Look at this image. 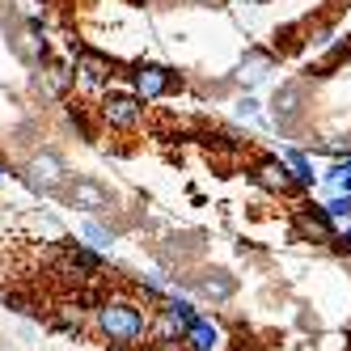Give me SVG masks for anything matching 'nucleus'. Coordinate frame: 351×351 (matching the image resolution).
Returning a JSON list of instances; mask_svg holds the SVG:
<instances>
[{
	"mask_svg": "<svg viewBox=\"0 0 351 351\" xmlns=\"http://www.w3.org/2000/svg\"><path fill=\"white\" fill-rule=\"evenodd\" d=\"M93 326L110 347H132L140 339H148V326H153V313H148L140 300L132 296H106L102 305L93 309Z\"/></svg>",
	"mask_w": 351,
	"mask_h": 351,
	"instance_id": "nucleus-1",
	"label": "nucleus"
},
{
	"mask_svg": "<svg viewBox=\"0 0 351 351\" xmlns=\"http://www.w3.org/2000/svg\"><path fill=\"white\" fill-rule=\"evenodd\" d=\"M128 89L140 97V102H161L173 89H182V77L173 68L157 64V60H136L128 68Z\"/></svg>",
	"mask_w": 351,
	"mask_h": 351,
	"instance_id": "nucleus-2",
	"label": "nucleus"
},
{
	"mask_svg": "<svg viewBox=\"0 0 351 351\" xmlns=\"http://www.w3.org/2000/svg\"><path fill=\"white\" fill-rule=\"evenodd\" d=\"M97 119H102L110 132H136L140 123H144V102L132 89H102Z\"/></svg>",
	"mask_w": 351,
	"mask_h": 351,
	"instance_id": "nucleus-3",
	"label": "nucleus"
},
{
	"mask_svg": "<svg viewBox=\"0 0 351 351\" xmlns=\"http://www.w3.org/2000/svg\"><path fill=\"white\" fill-rule=\"evenodd\" d=\"M26 182H30L34 191H43V195H56V191H64V186L72 182V173H68V165H64L56 153H38V157L26 165Z\"/></svg>",
	"mask_w": 351,
	"mask_h": 351,
	"instance_id": "nucleus-4",
	"label": "nucleus"
},
{
	"mask_svg": "<svg viewBox=\"0 0 351 351\" xmlns=\"http://www.w3.org/2000/svg\"><path fill=\"white\" fill-rule=\"evenodd\" d=\"M250 178H254V186L267 191V195H292V191H296L292 165H288L284 157H263L254 169H250Z\"/></svg>",
	"mask_w": 351,
	"mask_h": 351,
	"instance_id": "nucleus-5",
	"label": "nucleus"
},
{
	"mask_svg": "<svg viewBox=\"0 0 351 351\" xmlns=\"http://www.w3.org/2000/svg\"><path fill=\"white\" fill-rule=\"evenodd\" d=\"M335 233H339V224L326 216V208L322 204H300L296 208V237L300 241H335Z\"/></svg>",
	"mask_w": 351,
	"mask_h": 351,
	"instance_id": "nucleus-6",
	"label": "nucleus"
},
{
	"mask_svg": "<svg viewBox=\"0 0 351 351\" xmlns=\"http://www.w3.org/2000/svg\"><path fill=\"white\" fill-rule=\"evenodd\" d=\"M68 199H72V208H81L85 216H97V212H110L114 208V199L106 186H97L93 178H77V182H68Z\"/></svg>",
	"mask_w": 351,
	"mask_h": 351,
	"instance_id": "nucleus-7",
	"label": "nucleus"
},
{
	"mask_svg": "<svg viewBox=\"0 0 351 351\" xmlns=\"http://www.w3.org/2000/svg\"><path fill=\"white\" fill-rule=\"evenodd\" d=\"M85 89H110V77H114V64L97 51H77V72H72Z\"/></svg>",
	"mask_w": 351,
	"mask_h": 351,
	"instance_id": "nucleus-8",
	"label": "nucleus"
},
{
	"mask_svg": "<svg viewBox=\"0 0 351 351\" xmlns=\"http://www.w3.org/2000/svg\"><path fill=\"white\" fill-rule=\"evenodd\" d=\"M220 343H224V326H220L216 317H208V313H199V317L191 322L186 339H182L186 351H220Z\"/></svg>",
	"mask_w": 351,
	"mask_h": 351,
	"instance_id": "nucleus-9",
	"label": "nucleus"
},
{
	"mask_svg": "<svg viewBox=\"0 0 351 351\" xmlns=\"http://www.w3.org/2000/svg\"><path fill=\"white\" fill-rule=\"evenodd\" d=\"M191 288H195L199 296L216 300V305H224V300H229V296L237 292V280H233L229 271H204V275H199V280H195Z\"/></svg>",
	"mask_w": 351,
	"mask_h": 351,
	"instance_id": "nucleus-10",
	"label": "nucleus"
},
{
	"mask_svg": "<svg viewBox=\"0 0 351 351\" xmlns=\"http://www.w3.org/2000/svg\"><path fill=\"white\" fill-rule=\"evenodd\" d=\"M280 157H284V161L292 165V178H296V191H317V182H322V173L313 169L309 153H300V148H284Z\"/></svg>",
	"mask_w": 351,
	"mask_h": 351,
	"instance_id": "nucleus-11",
	"label": "nucleus"
},
{
	"mask_svg": "<svg viewBox=\"0 0 351 351\" xmlns=\"http://www.w3.org/2000/svg\"><path fill=\"white\" fill-rule=\"evenodd\" d=\"M81 241H85V245H93V250H102V254H110L119 237H114V229H106L102 220L85 216V220H81Z\"/></svg>",
	"mask_w": 351,
	"mask_h": 351,
	"instance_id": "nucleus-12",
	"label": "nucleus"
},
{
	"mask_svg": "<svg viewBox=\"0 0 351 351\" xmlns=\"http://www.w3.org/2000/svg\"><path fill=\"white\" fill-rule=\"evenodd\" d=\"M296 114H300V89L288 85L284 93H275V119L288 123V119H296Z\"/></svg>",
	"mask_w": 351,
	"mask_h": 351,
	"instance_id": "nucleus-13",
	"label": "nucleus"
},
{
	"mask_svg": "<svg viewBox=\"0 0 351 351\" xmlns=\"http://www.w3.org/2000/svg\"><path fill=\"white\" fill-rule=\"evenodd\" d=\"M326 216H330L335 224H339V229H343V224H351V195H343V191H335L330 199H326Z\"/></svg>",
	"mask_w": 351,
	"mask_h": 351,
	"instance_id": "nucleus-14",
	"label": "nucleus"
},
{
	"mask_svg": "<svg viewBox=\"0 0 351 351\" xmlns=\"http://www.w3.org/2000/svg\"><path fill=\"white\" fill-rule=\"evenodd\" d=\"M56 330H64V335H81V313H77V305H60V313H56Z\"/></svg>",
	"mask_w": 351,
	"mask_h": 351,
	"instance_id": "nucleus-15",
	"label": "nucleus"
},
{
	"mask_svg": "<svg viewBox=\"0 0 351 351\" xmlns=\"http://www.w3.org/2000/svg\"><path fill=\"white\" fill-rule=\"evenodd\" d=\"M263 114V106H258V97H241V102H237V119H258Z\"/></svg>",
	"mask_w": 351,
	"mask_h": 351,
	"instance_id": "nucleus-16",
	"label": "nucleus"
},
{
	"mask_svg": "<svg viewBox=\"0 0 351 351\" xmlns=\"http://www.w3.org/2000/svg\"><path fill=\"white\" fill-rule=\"evenodd\" d=\"M5 173H9V169H5V165H0V178H5Z\"/></svg>",
	"mask_w": 351,
	"mask_h": 351,
	"instance_id": "nucleus-17",
	"label": "nucleus"
}]
</instances>
